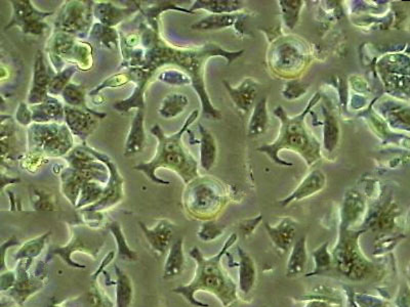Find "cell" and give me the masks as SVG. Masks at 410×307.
I'll list each match as a JSON object with an SVG mask.
<instances>
[{"mask_svg": "<svg viewBox=\"0 0 410 307\" xmlns=\"http://www.w3.org/2000/svg\"><path fill=\"white\" fill-rule=\"evenodd\" d=\"M107 226L114 236L116 245H117L118 257L124 261H137L138 253L129 248L126 236L122 231L121 224L118 221H111Z\"/></svg>", "mask_w": 410, "mask_h": 307, "instance_id": "cell-36", "label": "cell"}, {"mask_svg": "<svg viewBox=\"0 0 410 307\" xmlns=\"http://www.w3.org/2000/svg\"><path fill=\"white\" fill-rule=\"evenodd\" d=\"M326 186V175L320 170H313L303 179L298 188L291 195L280 200L279 204L285 207L293 202L300 201L321 192Z\"/></svg>", "mask_w": 410, "mask_h": 307, "instance_id": "cell-18", "label": "cell"}, {"mask_svg": "<svg viewBox=\"0 0 410 307\" xmlns=\"http://www.w3.org/2000/svg\"><path fill=\"white\" fill-rule=\"evenodd\" d=\"M30 109L33 123H64V104L57 97H50Z\"/></svg>", "mask_w": 410, "mask_h": 307, "instance_id": "cell-21", "label": "cell"}, {"mask_svg": "<svg viewBox=\"0 0 410 307\" xmlns=\"http://www.w3.org/2000/svg\"><path fill=\"white\" fill-rule=\"evenodd\" d=\"M244 13H223V15H211L200 20L197 23L193 24L191 29L194 31H213L220 29L229 28L237 25L239 21H242Z\"/></svg>", "mask_w": 410, "mask_h": 307, "instance_id": "cell-29", "label": "cell"}, {"mask_svg": "<svg viewBox=\"0 0 410 307\" xmlns=\"http://www.w3.org/2000/svg\"><path fill=\"white\" fill-rule=\"evenodd\" d=\"M363 231L340 228L338 241L333 250V264L343 275L352 281H362L374 271V264L364 257L359 247Z\"/></svg>", "mask_w": 410, "mask_h": 307, "instance_id": "cell-6", "label": "cell"}, {"mask_svg": "<svg viewBox=\"0 0 410 307\" xmlns=\"http://www.w3.org/2000/svg\"><path fill=\"white\" fill-rule=\"evenodd\" d=\"M106 235L98 228L82 224V226H73L72 238L65 246L53 247L50 250V254L59 255L62 259L71 268H86L84 264L74 262L71 258L74 253H84L95 259L99 255L100 251L105 244Z\"/></svg>", "mask_w": 410, "mask_h": 307, "instance_id": "cell-10", "label": "cell"}, {"mask_svg": "<svg viewBox=\"0 0 410 307\" xmlns=\"http://www.w3.org/2000/svg\"><path fill=\"white\" fill-rule=\"evenodd\" d=\"M6 100H4V97H2L1 95H0V114H2V113H4V111H6Z\"/></svg>", "mask_w": 410, "mask_h": 307, "instance_id": "cell-55", "label": "cell"}, {"mask_svg": "<svg viewBox=\"0 0 410 307\" xmlns=\"http://www.w3.org/2000/svg\"><path fill=\"white\" fill-rule=\"evenodd\" d=\"M224 226H218L213 221H207L202 224L201 228L198 231L197 235L201 241L211 242L220 237L224 233Z\"/></svg>", "mask_w": 410, "mask_h": 307, "instance_id": "cell-47", "label": "cell"}, {"mask_svg": "<svg viewBox=\"0 0 410 307\" xmlns=\"http://www.w3.org/2000/svg\"><path fill=\"white\" fill-rule=\"evenodd\" d=\"M106 116V113L97 112L93 109L84 110L64 104V123L73 137H77L82 144H86L88 137L97 130L100 120Z\"/></svg>", "mask_w": 410, "mask_h": 307, "instance_id": "cell-13", "label": "cell"}, {"mask_svg": "<svg viewBox=\"0 0 410 307\" xmlns=\"http://www.w3.org/2000/svg\"><path fill=\"white\" fill-rule=\"evenodd\" d=\"M31 200L33 208L37 211L58 210V202L55 195L44 189L31 186Z\"/></svg>", "mask_w": 410, "mask_h": 307, "instance_id": "cell-39", "label": "cell"}, {"mask_svg": "<svg viewBox=\"0 0 410 307\" xmlns=\"http://www.w3.org/2000/svg\"><path fill=\"white\" fill-rule=\"evenodd\" d=\"M188 104V97L184 93H168L162 100L158 109V114L164 119H173L183 114Z\"/></svg>", "mask_w": 410, "mask_h": 307, "instance_id": "cell-32", "label": "cell"}, {"mask_svg": "<svg viewBox=\"0 0 410 307\" xmlns=\"http://www.w3.org/2000/svg\"><path fill=\"white\" fill-rule=\"evenodd\" d=\"M131 83L135 84L133 93L128 99L116 102L113 104L114 110L118 113H128L131 110H145V93L149 83L152 81L155 75L143 68H126Z\"/></svg>", "mask_w": 410, "mask_h": 307, "instance_id": "cell-14", "label": "cell"}, {"mask_svg": "<svg viewBox=\"0 0 410 307\" xmlns=\"http://www.w3.org/2000/svg\"><path fill=\"white\" fill-rule=\"evenodd\" d=\"M323 113H324L325 117L324 142H323V144H324L325 150L329 151V153H333L336 144H338V135H340L338 120L325 108H323Z\"/></svg>", "mask_w": 410, "mask_h": 307, "instance_id": "cell-40", "label": "cell"}, {"mask_svg": "<svg viewBox=\"0 0 410 307\" xmlns=\"http://www.w3.org/2000/svg\"><path fill=\"white\" fill-rule=\"evenodd\" d=\"M77 67L67 66L64 68L61 72L55 73L51 78L50 84H48V93L51 97H58V95H61L62 91L65 90L67 86H68L70 82H72V78L78 72Z\"/></svg>", "mask_w": 410, "mask_h": 307, "instance_id": "cell-38", "label": "cell"}, {"mask_svg": "<svg viewBox=\"0 0 410 307\" xmlns=\"http://www.w3.org/2000/svg\"><path fill=\"white\" fill-rule=\"evenodd\" d=\"M269 125L268 97H260L251 113L247 135L249 137H260L266 132Z\"/></svg>", "mask_w": 410, "mask_h": 307, "instance_id": "cell-30", "label": "cell"}, {"mask_svg": "<svg viewBox=\"0 0 410 307\" xmlns=\"http://www.w3.org/2000/svg\"><path fill=\"white\" fill-rule=\"evenodd\" d=\"M115 255V252L114 251H112V252H109L108 255L106 256V257L104 258V260H102V264H101V268H100L99 269H98L97 273H93V280L97 279L98 275H99L100 273H102V268H106L107 264H110L111 261H112L113 257H114Z\"/></svg>", "mask_w": 410, "mask_h": 307, "instance_id": "cell-53", "label": "cell"}, {"mask_svg": "<svg viewBox=\"0 0 410 307\" xmlns=\"http://www.w3.org/2000/svg\"><path fill=\"white\" fill-rule=\"evenodd\" d=\"M199 111L194 110L185 121L184 125L178 132L166 135L159 124H155L150 131L153 137L157 139V148L155 156L146 163H140L133 166V170L140 171L146 175L147 179L154 184H171L156 175V171L159 168L169 169L177 173L185 184L200 177L198 171L197 160L183 144V137L188 131L189 128L197 120Z\"/></svg>", "mask_w": 410, "mask_h": 307, "instance_id": "cell-2", "label": "cell"}, {"mask_svg": "<svg viewBox=\"0 0 410 307\" xmlns=\"http://www.w3.org/2000/svg\"><path fill=\"white\" fill-rule=\"evenodd\" d=\"M244 2L238 0H196L189 8L190 13L195 15L196 11L204 10L213 15L223 13H235L244 10Z\"/></svg>", "mask_w": 410, "mask_h": 307, "instance_id": "cell-28", "label": "cell"}, {"mask_svg": "<svg viewBox=\"0 0 410 307\" xmlns=\"http://www.w3.org/2000/svg\"><path fill=\"white\" fill-rule=\"evenodd\" d=\"M184 238H179L171 243L164 268V279L171 280L179 277L185 268Z\"/></svg>", "mask_w": 410, "mask_h": 307, "instance_id": "cell-23", "label": "cell"}, {"mask_svg": "<svg viewBox=\"0 0 410 307\" xmlns=\"http://www.w3.org/2000/svg\"><path fill=\"white\" fill-rule=\"evenodd\" d=\"M97 279L93 280L91 284L90 293H88V298H90L91 307H113L112 302L109 299L108 296L105 294L104 291L100 288L99 285L97 284Z\"/></svg>", "mask_w": 410, "mask_h": 307, "instance_id": "cell-46", "label": "cell"}, {"mask_svg": "<svg viewBox=\"0 0 410 307\" xmlns=\"http://www.w3.org/2000/svg\"><path fill=\"white\" fill-rule=\"evenodd\" d=\"M267 233L272 243L276 249L286 252L293 245L296 237V221L291 217H284L276 226H270L268 222L265 224Z\"/></svg>", "mask_w": 410, "mask_h": 307, "instance_id": "cell-20", "label": "cell"}, {"mask_svg": "<svg viewBox=\"0 0 410 307\" xmlns=\"http://www.w3.org/2000/svg\"><path fill=\"white\" fill-rule=\"evenodd\" d=\"M59 175L60 180H61V192L63 193L64 197L68 200L69 203L75 208L78 198H79L80 191H81L82 184L86 182L77 170L70 168V167L62 169Z\"/></svg>", "mask_w": 410, "mask_h": 307, "instance_id": "cell-24", "label": "cell"}, {"mask_svg": "<svg viewBox=\"0 0 410 307\" xmlns=\"http://www.w3.org/2000/svg\"><path fill=\"white\" fill-rule=\"evenodd\" d=\"M46 55L55 73L67 66L77 67L79 71H90L93 66V46L60 31H53L46 42Z\"/></svg>", "mask_w": 410, "mask_h": 307, "instance_id": "cell-5", "label": "cell"}, {"mask_svg": "<svg viewBox=\"0 0 410 307\" xmlns=\"http://www.w3.org/2000/svg\"><path fill=\"white\" fill-rule=\"evenodd\" d=\"M51 231H48V233H44V235L39 236V237H37L35 239L27 242V243L24 245L23 248L21 249V252H20L21 257H27L28 259H33V258H37V256H39L40 253L44 251L46 242H48V238L51 237Z\"/></svg>", "mask_w": 410, "mask_h": 307, "instance_id": "cell-44", "label": "cell"}, {"mask_svg": "<svg viewBox=\"0 0 410 307\" xmlns=\"http://www.w3.org/2000/svg\"><path fill=\"white\" fill-rule=\"evenodd\" d=\"M27 139L28 152L46 159L65 157L74 148V137L65 123H32Z\"/></svg>", "mask_w": 410, "mask_h": 307, "instance_id": "cell-7", "label": "cell"}, {"mask_svg": "<svg viewBox=\"0 0 410 307\" xmlns=\"http://www.w3.org/2000/svg\"><path fill=\"white\" fill-rule=\"evenodd\" d=\"M15 121L24 128H29L33 123L32 112L27 102H20L15 112Z\"/></svg>", "mask_w": 410, "mask_h": 307, "instance_id": "cell-48", "label": "cell"}, {"mask_svg": "<svg viewBox=\"0 0 410 307\" xmlns=\"http://www.w3.org/2000/svg\"><path fill=\"white\" fill-rule=\"evenodd\" d=\"M223 83L238 110L242 111L244 114L251 111L258 95V88H260V83L256 80L253 78H245L237 88L232 86L226 80H224Z\"/></svg>", "mask_w": 410, "mask_h": 307, "instance_id": "cell-17", "label": "cell"}, {"mask_svg": "<svg viewBox=\"0 0 410 307\" xmlns=\"http://www.w3.org/2000/svg\"><path fill=\"white\" fill-rule=\"evenodd\" d=\"M156 79L168 86H186L191 84L190 78L178 69H166L156 76Z\"/></svg>", "mask_w": 410, "mask_h": 307, "instance_id": "cell-45", "label": "cell"}, {"mask_svg": "<svg viewBox=\"0 0 410 307\" xmlns=\"http://www.w3.org/2000/svg\"><path fill=\"white\" fill-rule=\"evenodd\" d=\"M10 139L11 137H8V139L0 141V166H2V164L8 159L11 153H12V144H11Z\"/></svg>", "mask_w": 410, "mask_h": 307, "instance_id": "cell-52", "label": "cell"}, {"mask_svg": "<svg viewBox=\"0 0 410 307\" xmlns=\"http://www.w3.org/2000/svg\"><path fill=\"white\" fill-rule=\"evenodd\" d=\"M53 31L66 33L78 39L88 36L93 25V1L68 0L55 12Z\"/></svg>", "mask_w": 410, "mask_h": 307, "instance_id": "cell-9", "label": "cell"}, {"mask_svg": "<svg viewBox=\"0 0 410 307\" xmlns=\"http://www.w3.org/2000/svg\"><path fill=\"white\" fill-rule=\"evenodd\" d=\"M53 75L48 70L46 63V57L41 50L35 53L34 64H33L32 86L31 88L48 90Z\"/></svg>", "mask_w": 410, "mask_h": 307, "instance_id": "cell-35", "label": "cell"}, {"mask_svg": "<svg viewBox=\"0 0 410 307\" xmlns=\"http://www.w3.org/2000/svg\"><path fill=\"white\" fill-rule=\"evenodd\" d=\"M329 242H325L318 247L317 249L312 252L313 256L315 269L312 273L307 275V277H313V275H322L325 271H329L333 266V256L329 251Z\"/></svg>", "mask_w": 410, "mask_h": 307, "instance_id": "cell-41", "label": "cell"}, {"mask_svg": "<svg viewBox=\"0 0 410 307\" xmlns=\"http://www.w3.org/2000/svg\"><path fill=\"white\" fill-rule=\"evenodd\" d=\"M143 1H129L128 6H117L111 1H93V19L98 23L116 28L141 11Z\"/></svg>", "mask_w": 410, "mask_h": 307, "instance_id": "cell-15", "label": "cell"}, {"mask_svg": "<svg viewBox=\"0 0 410 307\" xmlns=\"http://www.w3.org/2000/svg\"><path fill=\"white\" fill-rule=\"evenodd\" d=\"M65 106L72 107V108L84 109V110H91L88 106V93L86 88L80 84L70 82L61 93Z\"/></svg>", "mask_w": 410, "mask_h": 307, "instance_id": "cell-34", "label": "cell"}, {"mask_svg": "<svg viewBox=\"0 0 410 307\" xmlns=\"http://www.w3.org/2000/svg\"><path fill=\"white\" fill-rule=\"evenodd\" d=\"M146 130H145V110H135L131 119V128L126 144L124 157L129 158L142 153L146 148Z\"/></svg>", "mask_w": 410, "mask_h": 307, "instance_id": "cell-19", "label": "cell"}, {"mask_svg": "<svg viewBox=\"0 0 410 307\" xmlns=\"http://www.w3.org/2000/svg\"><path fill=\"white\" fill-rule=\"evenodd\" d=\"M307 307H331V306L323 300H316V301L310 302Z\"/></svg>", "mask_w": 410, "mask_h": 307, "instance_id": "cell-54", "label": "cell"}, {"mask_svg": "<svg viewBox=\"0 0 410 307\" xmlns=\"http://www.w3.org/2000/svg\"><path fill=\"white\" fill-rule=\"evenodd\" d=\"M143 59L140 68L156 75L162 67L175 66L190 78L191 84L199 97L202 115L205 119L218 121L222 119L220 111L213 106L205 86V67L211 57H220L226 60L227 64L234 63L244 55V50L230 51L213 42H209L199 48H185L171 46L162 39L160 31L153 30L142 20L139 27Z\"/></svg>", "mask_w": 410, "mask_h": 307, "instance_id": "cell-1", "label": "cell"}, {"mask_svg": "<svg viewBox=\"0 0 410 307\" xmlns=\"http://www.w3.org/2000/svg\"><path fill=\"white\" fill-rule=\"evenodd\" d=\"M86 149L91 155L95 156L98 160L102 162L107 166L109 171V179L104 188V192L99 201L91 206L81 209L84 211H91V212H102L113 208L116 205L121 203L124 197V179L121 173L119 172L117 164L110 156L99 152L95 149L91 148L88 144Z\"/></svg>", "mask_w": 410, "mask_h": 307, "instance_id": "cell-11", "label": "cell"}, {"mask_svg": "<svg viewBox=\"0 0 410 307\" xmlns=\"http://www.w3.org/2000/svg\"><path fill=\"white\" fill-rule=\"evenodd\" d=\"M278 4H279L280 8H282L283 21H284L285 26L289 30H293L296 24H298V20H300V11L304 6V2L300 1V0H293V1L282 0Z\"/></svg>", "mask_w": 410, "mask_h": 307, "instance_id": "cell-42", "label": "cell"}, {"mask_svg": "<svg viewBox=\"0 0 410 307\" xmlns=\"http://www.w3.org/2000/svg\"><path fill=\"white\" fill-rule=\"evenodd\" d=\"M239 256V282L238 288L244 295H249L255 288L256 282V268L255 261L249 253L245 252L242 247L237 248Z\"/></svg>", "mask_w": 410, "mask_h": 307, "instance_id": "cell-22", "label": "cell"}, {"mask_svg": "<svg viewBox=\"0 0 410 307\" xmlns=\"http://www.w3.org/2000/svg\"><path fill=\"white\" fill-rule=\"evenodd\" d=\"M90 40L95 46L102 48H120V32L116 28H110L100 23L93 24L91 27Z\"/></svg>", "mask_w": 410, "mask_h": 307, "instance_id": "cell-31", "label": "cell"}, {"mask_svg": "<svg viewBox=\"0 0 410 307\" xmlns=\"http://www.w3.org/2000/svg\"><path fill=\"white\" fill-rule=\"evenodd\" d=\"M131 83V77H129L128 71H124L121 73L112 75V76L107 78L101 84L93 88L90 91L88 95L91 97H95L100 95L104 90H109V88H118Z\"/></svg>", "mask_w": 410, "mask_h": 307, "instance_id": "cell-43", "label": "cell"}, {"mask_svg": "<svg viewBox=\"0 0 410 307\" xmlns=\"http://www.w3.org/2000/svg\"><path fill=\"white\" fill-rule=\"evenodd\" d=\"M355 301L360 307H388L380 298L366 294H356Z\"/></svg>", "mask_w": 410, "mask_h": 307, "instance_id": "cell-50", "label": "cell"}, {"mask_svg": "<svg viewBox=\"0 0 410 307\" xmlns=\"http://www.w3.org/2000/svg\"><path fill=\"white\" fill-rule=\"evenodd\" d=\"M13 17L6 27V30L19 27L22 32L28 36L39 37L48 29V18L55 15V12H42L33 4L31 0L11 1Z\"/></svg>", "mask_w": 410, "mask_h": 307, "instance_id": "cell-12", "label": "cell"}, {"mask_svg": "<svg viewBox=\"0 0 410 307\" xmlns=\"http://www.w3.org/2000/svg\"><path fill=\"white\" fill-rule=\"evenodd\" d=\"M198 130L200 133V166L205 171H211L217 161V142L213 133L207 130L201 123L198 124Z\"/></svg>", "mask_w": 410, "mask_h": 307, "instance_id": "cell-26", "label": "cell"}, {"mask_svg": "<svg viewBox=\"0 0 410 307\" xmlns=\"http://www.w3.org/2000/svg\"><path fill=\"white\" fill-rule=\"evenodd\" d=\"M48 159L42 157L41 155L34 153H27L26 157L23 160L24 169L28 170L29 172H35L37 169L44 165L48 162Z\"/></svg>", "mask_w": 410, "mask_h": 307, "instance_id": "cell-49", "label": "cell"}, {"mask_svg": "<svg viewBox=\"0 0 410 307\" xmlns=\"http://www.w3.org/2000/svg\"><path fill=\"white\" fill-rule=\"evenodd\" d=\"M147 241L158 254L164 255L173 243L175 224L168 219L158 220L153 228H148L144 222H139Z\"/></svg>", "mask_w": 410, "mask_h": 307, "instance_id": "cell-16", "label": "cell"}, {"mask_svg": "<svg viewBox=\"0 0 410 307\" xmlns=\"http://www.w3.org/2000/svg\"><path fill=\"white\" fill-rule=\"evenodd\" d=\"M222 182L207 177H198L187 184L184 193L185 208L196 218L217 214L225 202Z\"/></svg>", "mask_w": 410, "mask_h": 307, "instance_id": "cell-8", "label": "cell"}, {"mask_svg": "<svg viewBox=\"0 0 410 307\" xmlns=\"http://www.w3.org/2000/svg\"><path fill=\"white\" fill-rule=\"evenodd\" d=\"M263 215L260 214L258 217L251 218V219H245L240 222L239 230L242 235L244 238L249 237L253 235V231L256 230L258 224L262 221Z\"/></svg>", "mask_w": 410, "mask_h": 307, "instance_id": "cell-51", "label": "cell"}, {"mask_svg": "<svg viewBox=\"0 0 410 307\" xmlns=\"http://www.w3.org/2000/svg\"><path fill=\"white\" fill-rule=\"evenodd\" d=\"M116 306L129 307L133 299V286L131 278L115 266Z\"/></svg>", "mask_w": 410, "mask_h": 307, "instance_id": "cell-33", "label": "cell"}, {"mask_svg": "<svg viewBox=\"0 0 410 307\" xmlns=\"http://www.w3.org/2000/svg\"><path fill=\"white\" fill-rule=\"evenodd\" d=\"M308 264L307 236L300 238L291 248L286 266V277L295 279L304 273Z\"/></svg>", "mask_w": 410, "mask_h": 307, "instance_id": "cell-25", "label": "cell"}, {"mask_svg": "<svg viewBox=\"0 0 410 307\" xmlns=\"http://www.w3.org/2000/svg\"><path fill=\"white\" fill-rule=\"evenodd\" d=\"M105 186L106 184H99V182H84L82 184L75 209L81 210V209L91 206V205L99 201L100 198L102 197V192H104Z\"/></svg>", "mask_w": 410, "mask_h": 307, "instance_id": "cell-37", "label": "cell"}, {"mask_svg": "<svg viewBox=\"0 0 410 307\" xmlns=\"http://www.w3.org/2000/svg\"><path fill=\"white\" fill-rule=\"evenodd\" d=\"M320 99V93H316L310 100L307 108L295 117H289L282 106L276 107L274 109V115L282 122L279 135L275 141L260 146L256 151L266 154L270 159L278 165L293 166V164L284 161L278 156L282 150H291L298 153L305 160L308 166L315 165L322 159L321 146L315 135L307 128L306 117Z\"/></svg>", "mask_w": 410, "mask_h": 307, "instance_id": "cell-4", "label": "cell"}, {"mask_svg": "<svg viewBox=\"0 0 410 307\" xmlns=\"http://www.w3.org/2000/svg\"><path fill=\"white\" fill-rule=\"evenodd\" d=\"M365 210V201L357 192L348 193L345 197L342 208V222L340 228L350 230L353 224L362 217Z\"/></svg>", "mask_w": 410, "mask_h": 307, "instance_id": "cell-27", "label": "cell"}, {"mask_svg": "<svg viewBox=\"0 0 410 307\" xmlns=\"http://www.w3.org/2000/svg\"><path fill=\"white\" fill-rule=\"evenodd\" d=\"M236 240L237 235L233 233L225 242L220 252L211 258L204 257L198 247H193L190 256L195 260L197 266L193 280L190 284L173 289V292L182 295L188 303L196 307H209V304L202 303L195 299V293L199 291H205L217 296L224 307L232 306L234 302L237 301V286L222 266L223 257L235 244Z\"/></svg>", "mask_w": 410, "mask_h": 307, "instance_id": "cell-3", "label": "cell"}]
</instances>
